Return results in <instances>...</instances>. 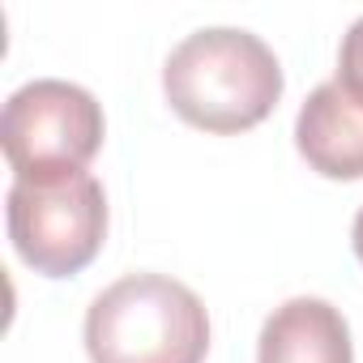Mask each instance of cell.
I'll use <instances>...</instances> for the list:
<instances>
[{"label":"cell","instance_id":"7a4b0ae2","mask_svg":"<svg viewBox=\"0 0 363 363\" xmlns=\"http://www.w3.org/2000/svg\"><path fill=\"white\" fill-rule=\"evenodd\" d=\"M86 350L94 363H206L210 312L167 274H128L94 295Z\"/></svg>","mask_w":363,"mask_h":363},{"label":"cell","instance_id":"277c9868","mask_svg":"<svg viewBox=\"0 0 363 363\" xmlns=\"http://www.w3.org/2000/svg\"><path fill=\"white\" fill-rule=\"evenodd\" d=\"M5 214L18 257L43 278L82 274L107 240V197L90 171L43 184L13 179Z\"/></svg>","mask_w":363,"mask_h":363},{"label":"cell","instance_id":"5b68a950","mask_svg":"<svg viewBox=\"0 0 363 363\" xmlns=\"http://www.w3.org/2000/svg\"><path fill=\"white\" fill-rule=\"evenodd\" d=\"M303 162L325 179H363V99L337 77L316 86L295 120Z\"/></svg>","mask_w":363,"mask_h":363},{"label":"cell","instance_id":"3957f363","mask_svg":"<svg viewBox=\"0 0 363 363\" xmlns=\"http://www.w3.org/2000/svg\"><path fill=\"white\" fill-rule=\"evenodd\" d=\"M103 133L107 124L94 94L60 77H39L13 90L0 120L5 158L13 175L30 184L82 175L103 150Z\"/></svg>","mask_w":363,"mask_h":363},{"label":"cell","instance_id":"6da1fadb","mask_svg":"<svg viewBox=\"0 0 363 363\" xmlns=\"http://www.w3.org/2000/svg\"><path fill=\"white\" fill-rule=\"evenodd\" d=\"M171 111L206 133H248L282 99V65L252 30L210 26L175 43L162 65Z\"/></svg>","mask_w":363,"mask_h":363},{"label":"cell","instance_id":"8992f818","mask_svg":"<svg viewBox=\"0 0 363 363\" xmlns=\"http://www.w3.org/2000/svg\"><path fill=\"white\" fill-rule=\"evenodd\" d=\"M257 363H354L350 325L329 299H286L261 325Z\"/></svg>","mask_w":363,"mask_h":363},{"label":"cell","instance_id":"52a82bcc","mask_svg":"<svg viewBox=\"0 0 363 363\" xmlns=\"http://www.w3.org/2000/svg\"><path fill=\"white\" fill-rule=\"evenodd\" d=\"M337 82L363 99V18L346 30L342 39V52H337Z\"/></svg>","mask_w":363,"mask_h":363},{"label":"cell","instance_id":"ba28073f","mask_svg":"<svg viewBox=\"0 0 363 363\" xmlns=\"http://www.w3.org/2000/svg\"><path fill=\"white\" fill-rule=\"evenodd\" d=\"M350 240H354V257H359V265H363V210L354 214V231H350Z\"/></svg>","mask_w":363,"mask_h":363}]
</instances>
